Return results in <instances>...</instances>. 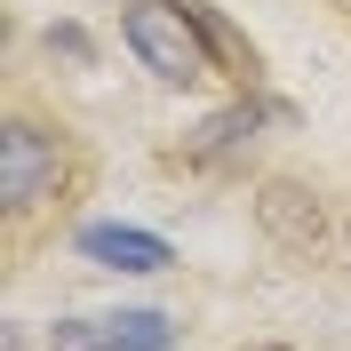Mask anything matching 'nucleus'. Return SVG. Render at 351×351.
Segmentation results:
<instances>
[{
  "mask_svg": "<svg viewBox=\"0 0 351 351\" xmlns=\"http://www.w3.org/2000/svg\"><path fill=\"white\" fill-rule=\"evenodd\" d=\"M120 40L136 48V64L160 88H199L232 56V32L216 24L208 0H128L120 8Z\"/></svg>",
  "mask_w": 351,
  "mask_h": 351,
  "instance_id": "f257e3e1",
  "label": "nucleus"
},
{
  "mask_svg": "<svg viewBox=\"0 0 351 351\" xmlns=\"http://www.w3.org/2000/svg\"><path fill=\"white\" fill-rule=\"evenodd\" d=\"M56 184H64V144L40 120H8V136H0V208L32 216L40 199H56Z\"/></svg>",
  "mask_w": 351,
  "mask_h": 351,
  "instance_id": "f03ea898",
  "label": "nucleus"
},
{
  "mask_svg": "<svg viewBox=\"0 0 351 351\" xmlns=\"http://www.w3.org/2000/svg\"><path fill=\"white\" fill-rule=\"evenodd\" d=\"M80 256L96 263V271H168L176 263V247L160 240V232H136V223H88L80 232Z\"/></svg>",
  "mask_w": 351,
  "mask_h": 351,
  "instance_id": "7ed1b4c3",
  "label": "nucleus"
},
{
  "mask_svg": "<svg viewBox=\"0 0 351 351\" xmlns=\"http://www.w3.org/2000/svg\"><path fill=\"white\" fill-rule=\"evenodd\" d=\"M256 216H263V232H271L280 247H295V256L319 247V232H328V223H319V199H311L304 184H263V192H256Z\"/></svg>",
  "mask_w": 351,
  "mask_h": 351,
  "instance_id": "20e7f679",
  "label": "nucleus"
},
{
  "mask_svg": "<svg viewBox=\"0 0 351 351\" xmlns=\"http://www.w3.org/2000/svg\"><path fill=\"white\" fill-rule=\"evenodd\" d=\"M240 136H256V104L216 112V120L199 128V144H192V152H199V160H232V152H240Z\"/></svg>",
  "mask_w": 351,
  "mask_h": 351,
  "instance_id": "39448f33",
  "label": "nucleus"
},
{
  "mask_svg": "<svg viewBox=\"0 0 351 351\" xmlns=\"http://www.w3.org/2000/svg\"><path fill=\"white\" fill-rule=\"evenodd\" d=\"M48 48H64L72 64H88V32H80V24H56V32H48Z\"/></svg>",
  "mask_w": 351,
  "mask_h": 351,
  "instance_id": "423d86ee",
  "label": "nucleus"
},
{
  "mask_svg": "<svg viewBox=\"0 0 351 351\" xmlns=\"http://www.w3.org/2000/svg\"><path fill=\"white\" fill-rule=\"evenodd\" d=\"M256 351H287V343H256Z\"/></svg>",
  "mask_w": 351,
  "mask_h": 351,
  "instance_id": "0eeeda50",
  "label": "nucleus"
}]
</instances>
